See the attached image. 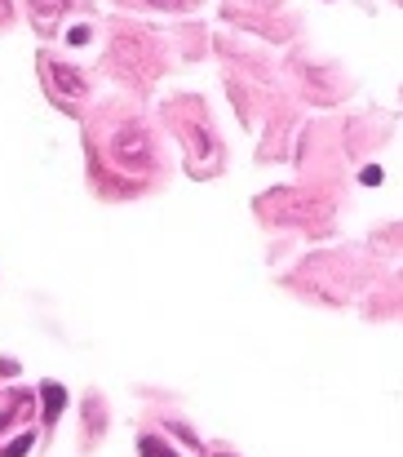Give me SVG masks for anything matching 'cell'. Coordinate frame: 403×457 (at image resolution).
Wrapping results in <instances>:
<instances>
[{"mask_svg": "<svg viewBox=\"0 0 403 457\" xmlns=\"http://www.w3.org/2000/svg\"><path fill=\"white\" fill-rule=\"evenodd\" d=\"M111 156H116L125 169H146L151 164V138H146V129L138 125H120L116 138H111Z\"/></svg>", "mask_w": 403, "mask_h": 457, "instance_id": "cell-1", "label": "cell"}, {"mask_svg": "<svg viewBox=\"0 0 403 457\" xmlns=\"http://www.w3.org/2000/svg\"><path fill=\"white\" fill-rule=\"evenodd\" d=\"M62 404H67V391H62L58 382H49V386H44V422H58Z\"/></svg>", "mask_w": 403, "mask_h": 457, "instance_id": "cell-2", "label": "cell"}, {"mask_svg": "<svg viewBox=\"0 0 403 457\" xmlns=\"http://www.w3.org/2000/svg\"><path fill=\"white\" fill-rule=\"evenodd\" d=\"M138 453H142V457H173V449L160 444L155 435H142V440H138Z\"/></svg>", "mask_w": 403, "mask_h": 457, "instance_id": "cell-3", "label": "cell"}, {"mask_svg": "<svg viewBox=\"0 0 403 457\" xmlns=\"http://www.w3.org/2000/svg\"><path fill=\"white\" fill-rule=\"evenodd\" d=\"M27 449H31V435H18L14 444H5V453H0V457H27Z\"/></svg>", "mask_w": 403, "mask_h": 457, "instance_id": "cell-4", "label": "cell"}]
</instances>
